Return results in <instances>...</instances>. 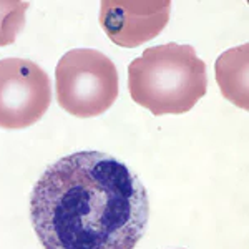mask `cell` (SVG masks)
Returning <instances> with one entry per match:
<instances>
[{
    "label": "cell",
    "instance_id": "3957f363",
    "mask_svg": "<svg viewBox=\"0 0 249 249\" xmlns=\"http://www.w3.org/2000/svg\"><path fill=\"white\" fill-rule=\"evenodd\" d=\"M57 102L78 118L100 116L118 98V71L105 53L75 48L60 58L55 70Z\"/></svg>",
    "mask_w": 249,
    "mask_h": 249
},
{
    "label": "cell",
    "instance_id": "7a4b0ae2",
    "mask_svg": "<svg viewBox=\"0 0 249 249\" xmlns=\"http://www.w3.org/2000/svg\"><path fill=\"white\" fill-rule=\"evenodd\" d=\"M206 63L191 45L150 47L128 65L131 98L155 116L186 113L206 95Z\"/></svg>",
    "mask_w": 249,
    "mask_h": 249
},
{
    "label": "cell",
    "instance_id": "52a82bcc",
    "mask_svg": "<svg viewBox=\"0 0 249 249\" xmlns=\"http://www.w3.org/2000/svg\"><path fill=\"white\" fill-rule=\"evenodd\" d=\"M29 3L20 0H0V47L10 45L25 25Z\"/></svg>",
    "mask_w": 249,
    "mask_h": 249
},
{
    "label": "cell",
    "instance_id": "8992f818",
    "mask_svg": "<svg viewBox=\"0 0 249 249\" xmlns=\"http://www.w3.org/2000/svg\"><path fill=\"white\" fill-rule=\"evenodd\" d=\"M249 45L231 48L216 60V82L221 93L236 107L248 110V57Z\"/></svg>",
    "mask_w": 249,
    "mask_h": 249
},
{
    "label": "cell",
    "instance_id": "6da1fadb",
    "mask_svg": "<svg viewBox=\"0 0 249 249\" xmlns=\"http://www.w3.org/2000/svg\"><path fill=\"white\" fill-rule=\"evenodd\" d=\"M43 249H135L146 231V188L123 161L77 151L47 168L30 196Z\"/></svg>",
    "mask_w": 249,
    "mask_h": 249
},
{
    "label": "cell",
    "instance_id": "5b68a950",
    "mask_svg": "<svg viewBox=\"0 0 249 249\" xmlns=\"http://www.w3.org/2000/svg\"><path fill=\"white\" fill-rule=\"evenodd\" d=\"M168 0H103L100 3V25L115 45L135 48L153 40L170 22Z\"/></svg>",
    "mask_w": 249,
    "mask_h": 249
},
{
    "label": "cell",
    "instance_id": "277c9868",
    "mask_svg": "<svg viewBox=\"0 0 249 249\" xmlns=\"http://www.w3.org/2000/svg\"><path fill=\"white\" fill-rule=\"evenodd\" d=\"M50 103L52 83L43 68L25 58L0 60V128L32 126Z\"/></svg>",
    "mask_w": 249,
    "mask_h": 249
}]
</instances>
